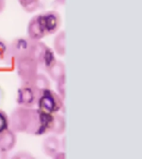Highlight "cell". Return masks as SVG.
Segmentation results:
<instances>
[{"mask_svg": "<svg viewBox=\"0 0 142 159\" xmlns=\"http://www.w3.org/2000/svg\"><path fill=\"white\" fill-rule=\"evenodd\" d=\"M31 56L37 61L38 67L44 70H47L57 61L53 51L40 41L33 42Z\"/></svg>", "mask_w": 142, "mask_h": 159, "instance_id": "obj_3", "label": "cell"}, {"mask_svg": "<svg viewBox=\"0 0 142 159\" xmlns=\"http://www.w3.org/2000/svg\"><path fill=\"white\" fill-rule=\"evenodd\" d=\"M21 7L27 12H33L39 7L40 0H18Z\"/></svg>", "mask_w": 142, "mask_h": 159, "instance_id": "obj_15", "label": "cell"}, {"mask_svg": "<svg viewBox=\"0 0 142 159\" xmlns=\"http://www.w3.org/2000/svg\"><path fill=\"white\" fill-rule=\"evenodd\" d=\"M33 42L29 37L16 38L9 45V55L15 60L25 56H31Z\"/></svg>", "mask_w": 142, "mask_h": 159, "instance_id": "obj_5", "label": "cell"}, {"mask_svg": "<svg viewBox=\"0 0 142 159\" xmlns=\"http://www.w3.org/2000/svg\"><path fill=\"white\" fill-rule=\"evenodd\" d=\"M46 71L48 73L51 79L53 80L54 81H57L62 77L66 75L65 65L60 61H56Z\"/></svg>", "mask_w": 142, "mask_h": 159, "instance_id": "obj_12", "label": "cell"}, {"mask_svg": "<svg viewBox=\"0 0 142 159\" xmlns=\"http://www.w3.org/2000/svg\"><path fill=\"white\" fill-rule=\"evenodd\" d=\"M53 47L57 55H59L61 57L65 56L66 54V34L64 31L57 33V36L55 37Z\"/></svg>", "mask_w": 142, "mask_h": 159, "instance_id": "obj_13", "label": "cell"}, {"mask_svg": "<svg viewBox=\"0 0 142 159\" xmlns=\"http://www.w3.org/2000/svg\"><path fill=\"white\" fill-rule=\"evenodd\" d=\"M12 158L29 159V158H33V156H32L31 153H29L28 152L20 151V152H17L14 156H12Z\"/></svg>", "mask_w": 142, "mask_h": 159, "instance_id": "obj_19", "label": "cell"}, {"mask_svg": "<svg viewBox=\"0 0 142 159\" xmlns=\"http://www.w3.org/2000/svg\"><path fill=\"white\" fill-rule=\"evenodd\" d=\"M56 82L57 84V94L64 99L65 95H66V75L62 77L61 79H59Z\"/></svg>", "mask_w": 142, "mask_h": 159, "instance_id": "obj_18", "label": "cell"}, {"mask_svg": "<svg viewBox=\"0 0 142 159\" xmlns=\"http://www.w3.org/2000/svg\"><path fill=\"white\" fill-rule=\"evenodd\" d=\"M31 86L34 89V90L37 93L38 96L43 90L47 89H50L49 80L44 75L38 74L36 75V76L32 79V80L29 83Z\"/></svg>", "mask_w": 142, "mask_h": 159, "instance_id": "obj_11", "label": "cell"}, {"mask_svg": "<svg viewBox=\"0 0 142 159\" xmlns=\"http://www.w3.org/2000/svg\"><path fill=\"white\" fill-rule=\"evenodd\" d=\"M60 144L59 139L56 136H48L45 138L42 142V149L46 155L49 157H53L59 152Z\"/></svg>", "mask_w": 142, "mask_h": 159, "instance_id": "obj_10", "label": "cell"}, {"mask_svg": "<svg viewBox=\"0 0 142 159\" xmlns=\"http://www.w3.org/2000/svg\"><path fill=\"white\" fill-rule=\"evenodd\" d=\"M53 114L39 109L18 106L9 118V129L15 133L41 136L51 132Z\"/></svg>", "mask_w": 142, "mask_h": 159, "instance_id": "obj_1", "label": "cell"}, {"mask_svg": "<svg viewBox=\"0 0 142 159\" xmlns=\"http://www.w3.org/2000/svg\"><path fill=\"white\" fill-rule=\"evenodd\" d=\"M38 94L29 84H22L17 90V103L19 106L32 108L37 104Z\"/></svg>", "mask_w": 142, "mask_h": 159, "instance_id": "obj_7", "label": "cell"}, {"mask_svg": "<svg viewBox=\"0 0 142 159\" xmlns=\"http://www.w3.org/2000/svg\"><path fill=\"white\" fill-rule=\"evenodd\" d=\"M27 35L30 39L33 41H40L46 35L45 30L42 27L39 14L36 15L30 20L27 25Z\"/></svg>", "mask_w": 142, "mask_h": 159, "instance_id": "obj_8", "label": "cell"}, {"mask_svg": "<svg viewBox=\"0 0 142 159\" xmlns=\"http://www.w3.org/2000/svg\"><path fill=\"white\" fill-rule=\"evenodd\" d=\"M41 22L44 28L46 35H51L58 31L62 24L59 13L56 11H47L39 14Z\"/></svg>", "mask_w": 142, "mask_h": 159, "instance_id": "obj_6", "label": "cell"}, {"mask_svg": "<svg viewBox=\"0 0 142 159\" xmlns=\"http://www.w3.org/2000/svg\"><path fill=\"white\" fill-rule=\"evenodd\" d=\"M65 129H66V122H65L64 117L58 114H53L51 132L55 134L60 135L64 133Z\"/></svg>", "mask_w": 142, "mask_h": 159, "instance_id": "obj_14", "label": "cell"}, {"mask_svg": "<svg viewBox=\"0 0 142 159\" xmlns=\"http://www.w3.org/2000/svg\"><path fill=\"white\" fill-rule=\"evenodd\" d=\"M17 143V136L14 131L7 129L0 134V148L5 152L11 151Z\"/></svg>", "mask_w": 142, "mask_h": 159, "instance_id": "obj_9", "label": "cell"}, {"mask_svg": "<svg viewBox=\"0 0 142 159\" xmlns=\"http://www.w3.org/2000/svg\"><path fill=\"white\" fill-rule=\"evenodd\" d=\"M37 104L39 109L54 114L63 106V99L53 90L47 89L39 94Z\"/></svg>", "mask_w": 142, "mask_h": 159, "instance_id": "obj_2", "label": "cell"}, {"mask_svg": "<svg viewBox=\"0 0 142 159\" xmlns=\"http://www.w3.org/2000/svg\"><path fill=\"white\" fill-rule=\"evenodd\" d=\"M7 157V152L3 151L0 148V159H6Z\"/></svg>", "mask_w": 142, "mask_h": 159, "instance_id": "obj_21", "label": "cell"}, {"mask_svg": "<svg viewBox=\"0 0 142 159\" xmlns=\"http://www.w3.org/2000/svg\"><path fill=\"white\" fill-rule=\"evenodd\" d=\"M9 55V46L4 39L0 38V61H4Z\"/></svg>", "mask_w": 142, "mask_h": 159, "instance_id": "obj_16", "label": "cell"}, {"mask_svg": "<svg viewBox=\"0 0 142 159\" xmlns=\"http://www.w3.org/2000/svg\"><path fill=\"white\" fill-rule=\"evenodd\" d=\"M5 7H6V1L5 0H0V13L3 12Z\"/></svg>", "mask_w": 142, "mask_h": 159, "instance_id": "obj_20", "label": "cell"}, {"mask_svg": "<svg viewBox=\"0 0 142 159\" xmlns=\"http://www.w3.org/2000/svg\"><path fill=\"white\" fill-rule=\"evenodd\" d=\"M18 76L22 84H29L38 73V65L32 56H25L15 60Z\"/></svg>", "mask_w": 142, "mask_h": 159, "instance_id": "obj_4", "label": "cell"}, {"mask_svg": "<svg viewBox=\"0 0 142 159\" xmlns=\"http://www.w3.org/2000/svg\"><path fill=\"white\" fill-rule=\"evenodd\" d=\"M9 129V118L3 110L0 109V134Z\"/></svg>", "mask_w": 142, "mask_h": 159, "instance_id": "obj_17", "label": "cell"}, {"mask_svg": "<svg viewBox=\"0 0 142 159\" xmlns=\"http://www.w3.org/2000/svg\"><path fill=\"white\" fill-rule=\"evenodd\" d=\"M58 3H60V4H64L65 2V0H56Z\"/></svg>", "mask_w": 142, "mask_h": 159, "instance_id": "obj_22", "label": "cell"}]
</instances>
